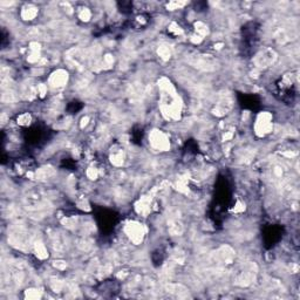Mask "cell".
<instances>
[{
	"label": "cell",
	"instance_id": "3957f363",
	"mask_svg": "<svg viewBox=\"0 0 300 300\" xmlns=\"http://www.w3.org/2000/svg\"><path fill=\"white\" fill-rule=\"evenodd\" d=\"M68 74L66 70H58L50 75V86L53 88H61L67 84Z\"/></svg>",
	"mask_w": 300,
	"mask_h": 300
},
{
	"label": "cell",
	"instance_id": "7a4b0ae2",
	"mask_svg": "<svg viewBox=\"0 0 300 300\" xmlns=\"http://www.w3.org/2000/svg\"><path fill=\"white\" fill-rule=\"evenodd\" d=\"M276 59H277V54L274 50L264 48L256 54L254 62L258 68H268L274 64Z\"/></svg>",
	"mask_w": 300,
	"mask_h": 300
},
{
	"label": "cell",
	"instance_id": "277c9868",
	"mask_svg": "<svg viewBox=\"0 0 300 300\" xmlns=\"http://www.w3.org/2000/svg\"><path fill=\"white\" fill-rule=\"evenodd\" d=\"M38 12H39V10H36V8H34V6H26V8H24L22 10V13H20V16H22V20H26V22H30V20H33L36 18Z\"/></svg>",
	"mask_w": 300,
	"mask_h": 300
},
{
	"label": "cell",
	"instance_id": "6da1fadb",
	"mask_svg": "<svg viewBox=\"0 0 300 300\" xmlns=\"http://www.w3.org/2000/svg\"><path fill=\"white\" fill-rule=\"evenodd\" d=\"M149 143L152 148L158 150V152H166L172 146L169 136L164 132L158 130V129H155L152 132V134H149Z\"/></svg>",
	"mask_w": 300,
	"mask_h": 300
}]
</instances>
